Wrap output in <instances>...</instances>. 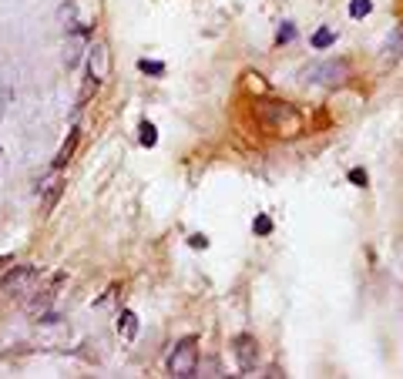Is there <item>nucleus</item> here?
Here are the masks:
<instances>
[{
  "mask_svg": "<svg viewBox=\"0 0 403 379\" xmlns=\"http://www.w3.org/2000/svg\"><path fill=\"white\" fill-rule=\"evenodd\" d=\"M329 44H336V31H333V27H323V31L312 34V47H316V51H323V47H329Z\"/></svg>",
  "mask_w": 403,
  "mask_h": 379,
  "instance_id": "obj_11",
  "label": "nucleus"
},
{
  "mask_svg": "<svg viewBox=\"0 0 403 379\" xmlns=\"http://www.w3.org/2000/svg\"><path fill=\"white\" fill-rule=\"evenodd\" d=\"M232 352H235V363H239L242 373L256 369V359H259V343H256L252 335H235Z\"/></svg>",
  "mask_w": 403,
  "mask_h": 379,
  "instance_id": "obj_6",
  "label": "nucleus"
},
{
  "mask_svg": "<svg viewBox=\"0 0 403 379\" xmlns=\"http://www.w3.org/2000/svg\"><path fill=\"white\" fill-rule=\"evenodd\" d=\"M155 141H158L155 124H152V121H145V124H141V145H145V148H155Z\"/></svg>",
  "mask_w": 403,
  "mask_h": 379,
  "instance_id": "obj_12",
  "label": "nucleus"
},
{
  "mask_svg": "<svg viewBox=\"0 0 403 379\" xmlns=\"http://www.w3.org/2000/svg\"><path fill=\"white\" fill-rule=\"evenodd\" d=\"M293 37H296V27H293V24H282L279 34H276V41H279V44H289Z\"/></svg>",
  "mask_w": 403,
  "mask_h": 379,
  "instance_id": "obj_15",
  "label": "nucleus"
},
{
  "mask_svg": "<svg viewBox=\"0 0 403 379\" xmlns=\"http://www.w3.org/2000/svg\"><path fill=\"white\" fill-rule=\"evenodd\" d=\"M37 279H41V272H37L34 265H20V269H14V272L0 282V292H4V295H27V292H34Z\"/></svg>",
  "mask_w": 403,
  "mask_h": 379,
  "instance_id": "obj_4",
  "label": "nucleus"
},
{
  "mask_svg": "<svg viewBox=\"0 0 403 379\" xmlns=\"http://www.w3.org/2000/svg\"><path fill=\"white\" fill-rule=\"evenodd\" d=\"M195 369H199V343L188 335L169 356V373L178 379H188V376H195Z\"/></svg>",
  "mask_w": 403,
  "mask_h": 379,
  "instance_id": "obj_3",
  "label": "nucleus"
},
{
  "mask_svg": "<svg viewBox=\"0 0 403 379\" xmlns=\"http://www.w3.org/2000/svg\"><path fill=\"white\" fill-rule=\"evenodd\" d=\"M256 114H259L265 131L279 138H296L303 131V114L286 101H256Z\"/></svg>",
  "mask_w": 403,
  "mask_h": 379,
  "instance_id": "obj_1",
  "label": "nucleus"
},
{
  "mask_svg": "<svg viewBox=\"0 0 403 379\" xmlns=\"http://www.w3.org/2000/svg\"><path fill=\"white\" fill-rule=\"evenodd\" d=\"M346 77H350V64L346 61H329V64H319V67L306 71V81H316V84H326V88H336Z\"/></svg>",
  "mask_w": 403,
  "mask_h": 379,
  "instance_id": "obj_5",
  "label": "nucleus"
},
{
  "mask_svg": "<svg viewBox=\"0 0 403 379\" xmlns=\"http://www.w3.org/2000/svg\"><path fill=\"white\" fill-rule=\"evenodd\" d=\"M252 228H256V235H269V232H272V218H269V215H259V218L252 222Z\"/></svg>",
  "mask_w": 403,
  "mask_h": 379,
  "instance_id": "obj_14",
  "label": "nucleus"
},
{
  "mask_svg": "<svg viewBox=\"0 0 403 379\" xmlns=\"http://www.w3.org/2000/svg\"><path fill=\"white\" fill-rule=\"evenodd\" d=\"M61 195H64V178L58 175V168H54V175L41 185V215L54 212V205L61 201Z\"/></svg>",
  "mask_w": 403,
  "mask_h": 379,
  "instance_id": "obj_7",
  "label": "nucleus"
},
{
  "mask_svg": "<svg viewBox=\"0 0 403 379\" xmlns=\"http://www.w3.org/2000/svg\"><path fill=\"white\" fill-rule=\"evenodd\" d=\"M141 71H145V74H165V64H158V61H141Z\"/></svg>",
  "mask_w": 403,
  "mask_h": 379,
  "instance_id": "obj_17",
  "label": "nucleus"
},
{
  "mask_svg": "<svg viewBox=\"0 0 403 379\" xmlns=\"http://www.w3.org/2000/svg\"><path fill=\"white\" fill-rule=\"evenodd\" d=\"M78 141H81V131H78V128H71L67 141L61 145V152H58V158H54V168H58V171H61V168L67 165L71 158H74V152H78Z\"/></svg>",
  "mask_w": 403,
  "mask_h": 379,
  "instance_id": "obj_9",
  "label": "nucleus"
},
{
  "mask_svg": "<svg viewBox=\"0 0 403 379\" xmlns=\"http://www.w3.org/2000/svg\"><path fill=\"white\" fill-rule=\"evenodd\" d=\"M118 333L124 339H135L138 335V316L131 312V309H121V316H118Z\"/></svg>",
  "mask_w": 403,
  "mask_h": 379,
  "instance_id": "obj_10",
  "label": "nucleus"
},
{
  "mask_svg": "<svg viewBox=\"0 0 403 379\" xmlns=\"http://www.w3.org/2000/svg\"><path fill=\"white\" fill-rule=\"evenodd\" d=\"M108 74H111V51L105 41H94L88 47V77H84V88H81V105L91 101V94L105 84Z\"/></svg>",
  "mask_w": 403,
  "mask_h": 379,
  "instance_id": "obj_2",
  "label": "nucleus"
},
{
  "mask_svg": "<svg viewBox=\"0 0 403 379\" xmlns=\"http://www.w3.org/2000/svg\"><path fill=\"white\" fill-rule=\"evenodd\" d=\"M205 245H209V239H202V235H195V239H192V248H205Z\"/></svg>",
  "mask_w": 403,
  "mask_h": 379,
  "instance_id": "obj_18",
  "label": "nucleus"
},
{
  "mask_svg": "<svg viewBox=\"0 0 403 379\" xmlns=\"http://www.w3.org/2000/svg\"><path fill=\"white\" fill-rule=\"evenodd\" d=\"M397 61H403V24L390 34L387 47H383V64H397Z\"/></svg>",
  "mask_w": 403,
  "mask_h": 379,
  "instance_id": "obj_8",
  "label": "nucleus"
},
{
  "mask_svg": "<svg viewBox=\"0 0 403 379\" xmlns=\"http://www.w3.org/2000/svg\"><path fill=\"white\" fill-rule=\"evenodd\" d=\"M350 182L357 185V188H366L370 178H366V171H363V168H353V171H350Z\"/></svg>",
  "mask_w": 403,
  "mask_h": 379,
  "instance_id": "obj_16",
  "label": "nucleus"
},
{
  "mask_svg": "<svg viewBox=\"0 0 403 379\" xmlns=\"http://www.w3.org/2000/svg\"><path fill=\"white\" fill-rule=\"evenodd\" d=\"M370 11H373L370 0H350V17H357L359 20V17H366Z\"/></svg>",
  "mask_w": 403,
  "mask_h": 379,
  "instance_id": "obj_13",
  "label": "nucleus"
}]
</instances>
